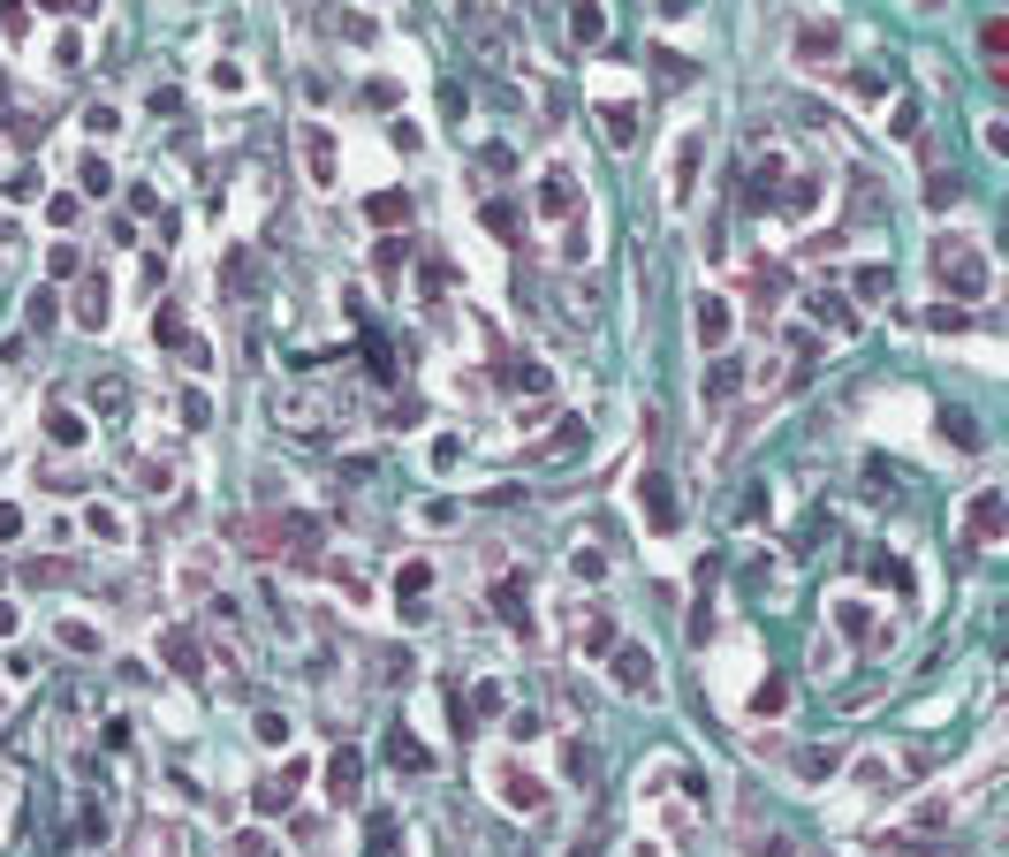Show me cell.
<instances>
[{"mask_svg":"<svg viewBox=\"0 0 1009 857\" xmlns=\"http://www.w3.org/2000/svg\"><path fill=\"white\" fill-rule=\"evenodd\" d=\"M782 705H790V684H782V676H767V684L752 690V713H759V721H774Z\"/></svg>","mask_w":1009,"mask_h":857,"instance_id":"cell-29","label":"cell"},{"mask_svg":"<svg viewBox=\"0 0 1009 857\" xmlns=\"http://www.w3.org/2000/svg\"><path fill=\"white\" fill-rule=\"evenodd\" d=\"M926 205H957V174H934L926 182Z\"/></svg>","mask_w":1009,"mask_h":857,"instance_id":"cell-54","label":"cell"},{"mask_svg":"<svg viewBox=\"0 0 1009 857\" xmlns=\"http://www.w3.org/2000/svg\"><path fill=\"white\" fill-rule=\"evenodd\" d=\"M15 623H23V615H15V607L0 600V638H15Z\"/></svg>","mask_w":1009,"mask_h":857,"instance_id":"cell-60","label":"cell"},{"mask_svg":"<svg viewBox=\"0 0 1009 857\" xmlns=\"http://www.w3.org/2000/svg\"><path fill=\"white\" fill-rule=\"evenodd\" d=\"M380 751H387V767H395V774H433V751H425L418 736H403V728H387V744H380Z\"/></svg>","mask_w":1009,"mask_h":857,"instance_id":"cell-12","label":"cell"},{"mask_svg":"<svg viewBox=\"0 0 1009 857\" xmlns=\"http://www.w3.org/2000/svg\"><path fill=\"white\" fill-rule=\"evenodd\" d=\"M84 130H92V137H115V130H122V114H115V107H92V114H84Z\"/></svg>","mask_w":1009,"mask_h":857,"instance_id":"cell-50","label":"cell"},{"mask_svg":"<svg viewBox=\"0 0 1009 857\" xmlns=\"http://www.w3.org/2000/svg\"><path fill=\"white\" fill-rule=\"evenodd\" d=\"M494 797H502L508 812H546V782H539L531 767H516V759L494 767Z\"/></svg>","mask_w":1009,"mask_h":857,"instance_id":"cell-2","label":"cell"},{"mask_svg":"<svg viewBox=\"0 0 1009 857\" xmlns=\"http://www.w3.org/2000/svg\"><path fill=\"white\" fill-rule=\"evenodd\" d=\"M608 653H615V690H630V698H661V668H653L646 645H608Z\"/></svg>","mask_w":1009,"mask_h":857,"instance_id":"cell-3","label":"cell"},{"mask_svg":"<svg viewBox=\"0 0 1009 857\" xmlns=\"http://www.w3.org/2000/svg\"><path fill=\"white\" fill-rule=\"evenodd\" d=\"M577 440H585V418H562V433H546L531 448V463H562V456H577Z\"/></svg>","mask_w":1009,"mask_h":857,"instance_id":"cell-21","label":"cell"},{"mask_svg":"<svg viewBox=\"0 0 1009 857\" xmlns=\"http://www.w3.org/2000/svg\"><path fill=\"white\" fill-rule=\"evenodd\" d=\"M228 850H236V857H281V850H274V835H266V828H243V835H236Z\"/></svg>","mask_w":1009,"mask_h":857,"instance_id":"cell-34","label":"cell"},{"mask_svg":"<svg viewBox=\"0 0 1009 857\" xmlns=\"http://www.w3.org/2000/svg\"><path fill=\"white\" fill-rule=\"evenodd\" d=\"M494 364H502V372H494L502 387H524V395H546V364H531V357H516V349H502Z\"/></svg>","mask_w":1009,"mask_h":857,"instance_id":"cell-14","label":"cell"},{"mask_svg":"<svg viewBox=\"0 0 1009 857\" xmlns=\"http://www.w3.org/2000/svg\"><path fill=\"white\" fill-rule=\"evenodd\" d=\"M577 645H585V653H608V645H615V623H608V607L577 615Z\"/></svg>","mask_w":1009,"mask_h":857,"instance_id":"cell-25","label":"cell"},{"mask_svg":"<svg viewBox=\"0 0 1009 857\" xmlns=\"http://www.w3.org/2000/svg\"><path fill=\"white\" fill-rule=\"evenodd\" d=\"M736 387H744V379H736V364H713V372H706V402H729Z\"/></svg>","mask_w":1009,"mask_h":857,"instance_id":"cell-36","label":"cell"},{"mask_svg":"<svg viewBox=\"0 0 1009 857\" xmlns=\"http://www.w3.org/2000/svg\"><path fill=\"white\" fill-rule=\"evenodd\" d=\"M364 213H372V228H410V197H403V190H380Z\"/></svg>","mask_w":1009,"mask_h":857,"instance_id":"cell-24","label":"cell"},{"mask_svg":"<svg viewBox=\"0 0 1009 857\" xmlns=\"http://www.w3.org/2000/svg\"><path fill=\"white\" fill-rule=\"evenodd\" d=\"M228 289H236V297H251V289H259V266H251V251H228Z\"/></svg>","mask_w":1009,"mask_h":857,"instance_id":"cell-33","label":"cell"},{"mask_svg":"<svg viewBox=\"0 0 1009 857\" xmlns=\"http://www.w3.org/2000/svg\"><path fill=\"white\" fill-rule=\"evenodd\" d=\"M8 197H15V205H31V197H38V174L15 168V174H8Z\"/></svg>","mask_w":1009,"mask_h":857,"instance_id":"cell-53","label":"cell"},{"mask_svg":"<svg viewBox=\"0 0 1009 857\" xmlns=\"http://www.w3.org/2000/svg\"><path fill=\"white\" fill-rule=\"evenodd\" d=\"M941 440H957V448H980V418H972V410H941Z\"/></svg>","mask_w":1009,"mask_h":857,"instance_id":"cell-27","label":"cell"},{"mask_svg":"<svg viewBox=\"0 0 1009 857\" xmlns=\"http://www.w3.org/2000/svg\"><path fill=\"white\" fill-rule=\"evenodd\" d=\"M456 23L471 31V46H479L487 61H502V53H508V23L494 15V8H479V0H464V8H456Z\"/></svg>","mask_w":1009,"mask_h":857,"instance_id":"cell-6","label":"cell"},{"mask_svg":"<svg viewBox=\"0 0 1009 857\" xmlns=\"http://www.w3.org/2000/svg\"><path fill=\"white\" fill-rule=\"evenodd\" d=\"M153 342H168V349L190 342V335H182V312H153Z\"/></svg>","mask_w":1009,"mask_h":857,"instance_id":"cell-40","label":"cell"},{"mask_svg":"<svg viewBox=\"0 0 1009 857\" xmlns=\"http://www.w3.org/2000/svg\"><path fill=\"white\" fill-rule=\"evenodd\" d=\"M53 638H61V645H69V653H99V630H92V623H61V630H53Z\"/></svg>","mask_w":1009,"mask_h":857,"instance_id":"cell-38","label":"cell"},{"mask_svg":"<svg viewBox=\"0 0 1009 857\" xmlns=\"http://www.w3.org/2000/svg\"><path fill=\"white\" fill-rule=\"evenodd\" d=\"M335 31L349 38V46H372V23H364V15H335Z\"/></svg>","mask_w":1009,"mask_h":857,"instance_id":"cell-52","label":"cell"},{"mask_svg":"<svg viewBox=\"0 0 1009 857\" xmlns=\"http://www.w3.org/2000/svg\"><path fill=\"white\" fill-rule=\"evenodd\" d=\"M76 190H84V197H107V190H115V168H107V160L92 153V160L76 168Z\"/></svg>","mask_w":1009,"mask_h":857,"instance_id":"cell-30","label":"cell"},{"mask_svg":"<svg viewBox=\"0 0 1009 857\" xmlns=\"http://www.w3.org/2000/svg\"><path fill=\"white\" fill-rule=\"evenodd\" d=\"M251 736H259V744H289V721H281V713H259Z\"/></svg>","mask_w":1009,"mask_h":857,"instance_id":"cell-45","label":"cell"},{"mask_svg":"<svg viewBox=\"0 0 1009 857\" xmlns=\"http://www.w3.org/2000/svg\"><path fill=\"white\" fill-rule=\"evenodd\" d=\"M107 319H115V297H107V281H99V274H92V281H84V289H76V327H92V335H99V327H107Z\"/></svg>","mask_w":1009,"mask_h":857,"instance_id":"cell-15","label":"cell"},{"mask_svg":"<svg viewBox=\"0 0 1009 857\" xmlns=\"http://www.w3.org/2000/svg\"><path fill=\"white\" fill-rule=\"evenodd\" d=\"M698 160H706V137L690 130V137L675 145V160H669V205L675 213H690V197H698Z\"/></svg>","mask_w":1009,"mask_h":857,"instance_id":"cell-4","label":"cell"},{"mask_svg":"<svg viewBox=\"0 0 1009 857\" xmlns=\"http://www.w3.org/2000/svg\"><path fill=\"white\" fill-rule=\"evenodd\" d=\"M84 523H92V539H107V546H122V539H130V523H122V509H92Z\"/></svg>","mask_w":1009,"mask_h":857,"instance_id":"cell-32","label":"cell"},{"mask_svg":"<svg viewBox=\"0 0 1009 857\" xmlns=\"http://www.w3.org/2000/svg\"><path fill=\"white\" fill-rule=\"evenodd\" d=\"M297 782H304V767H281L274 782H259V797H251V805H259V820H274V812H289V797H297Z\"/></svg>","mask_w":1009,"mask_h":857,"instance_id":"cell-16","label":"cell"},{"mask_svg":"<svg viewBox=\"0 0 1009 857\" xmlns=\"http://www.w3.org/2000/svg\"><path fill=\"white\" fill-rule=\"evenodd\" d=\"M46 8H61V0H46Z\"/></svg>","mask_w":1009,"mask_h":857,"instance_id":"cell-62","label":"cell"},{"mask_svg":"<svg viewBox=\"0 0 1009 857\" xmlns=\"http://www.w3.org/2000/svg\"><path fill=\"white\" fill-rule=\"evenodd\" d=\"M934 274H941V289H949L957 304H980V297H987V281H995L972 236H941V243H934Z\"/></svg>","mask_w":1009,"mask_h":857,"instance_id":"cell-1","label":"cell"},{"mask_svg":"<svg viewBox=\"0 0 1009 857\" xmlns=\"http://www.w3.org/2000/svg\"><path fill=\"white\" fill-rule=\"evenodd\" d=\"M69 577H76L69 562H31V584H69Z\"/></svg>","mask_w":1009,"mask_h":857,"instance_id":"cell-51","label":"cell"},{"mask_svg":"<svg viewBox=\"0 0 1009 857\" xmlns=\"http://www.w3.org/2000/svg\"><path fill=\"white\" fill-rule=\"evenodd\" d=\"M790 767H797V782H828V774H836V751H820V744H813V751H797Z\"/></svg>","mask_w":1009,"mask_h":857,"instance_id":"cell-31","label":"cell"},{"mask_svg":"<svg viewBox=\"0 0 1009 857\" xmlns=\"http://www.w3.org/2000/svg\"><path fill=\"white\" fill-rule=\"evenodd\" d=\"M364 857H395V812H372V850Z\"/></svg>","mask_w":1009,"mask_h":857,"instance_id":"cell-39","label":"cell"},{"mask_svg":"<svg viewBox=\"0 0 1009 857\" xmlns=\"http://www.w3.org/2000/svg\"><path fill=\"white\" fill-rule=\"evenodd\" d=\"M153 843H160V857H190V835H182V828H160Z\"/></svg>","mask_w":1009,"mask_h":857,"instance_id":"cell-57","label":"cell"},{"mask_svg":"<svg viewBox=\"0 0 1009 857\" xmlns=\"http://www.w3.org/2000/svg\"><path fill=\"white\" fill-rule=\"evenodd\" d=\"M569 577H585V584H600V577H608V554H592V546H577V554H569Z\"/></svg>","mask_w":1009,"mask_h":857,"instance_id":"cell-37","label":"cell"},{"mask_svg":"<svg viewBox=\"0 0 1009 857\" xmlns=\"http://www.w3.org/2000/svg\"><path fill=\"white\" fill-rule=\"evenodd\" d=\"M980 46H987V53H1009V23H1002V15L980 23Z\"/></svg>","mask_w":1009,"mask_h":857,"instance_id":"cell-47","label":"cell"},{"mask_svg":"<svg viewBox=\"0 0 1009 857\" xmlns=\"http://www.w3.org/2000/svg\"><path fill=\"white\" fill-rule=\"evenodd\" d=\"M638 509H646V523H653V531H675V494H669V479H661V471H646V479H638Z\"/></svg>","mask_w":1009,"mask_h":857,"instance_id":"cell-10","label":"cell"},{"mask_svg":"<svg viewBox=\"0 0 1009 857\" xmlns=\"http://www.w3.org/2000/svg\"><path fill=\"white\" fill-rule=\"evenodd\" d=\"M653 61H661V84H690V61H683V53H669V46H661Z\"/></svg>","mask_w":1009,"mask_h":857,"instance_id":"cell-48","label":"cell"},{"mask_svg":"<svg viewBox=\"0 0 1009 857\" xmlns=\"http://www.w3.org/2000/svg\"><path fill=\"white\" fill-rule=\"evenodd\" d=\"M160 653H168V668L182 676V684H197V676H205V653H197V638H190V630H160Z\"/></svg>","mask_w":1009,"mask_h":857,"instance_id":"cell-11","label":"cell"},{"mask_svg":"<svg viewBox=\"0 0 1009 857\" xmlns=\"http://www.w3.org/2000/svg\"><path fill=\"white\" fill-rule=\"evenodd\" d=\"M487 228H494V236H516V205H508V197L487 205Z\"/></svg>","mask_w":1009,"mask_h":857,"instance_id":"cell-49","label":"cell"},{"mask_svg":"<svg viewBox=\"0 0 1009 857\" xmlns=\"http://www.w3.org/2000/svg\"><path fill=\"white\" fill-rule=\"evenodd\" d=\"M539 213H546V220H577V182H569V168L539 174Z\"/></svg>","mask_w":1009,"mask_h":857,"instance_id":"cell-9","label":"cell"},{"mask_svg":"<svg viewBox=\"0 0 1009 857\" xmlns=\"http://www.w3.org/2000/svg\"><path fill=\"white\" fill-rule=\"evenodd\" d=\"M888 84H896V69H857V76H850V92H857V99H880Z\"/></svg>","mask_w":1009,"mask_h":857,"instance_id":"cell-35","label":"cell"},{"mask_svg":"<svg viewBox=\"0 0 1009 857\" xmlns=\"http://www.w3.org/2000/svg\"><path fill=\"white\" fill-rule=\"evenodd\" d=\"M782 289H790L782 266H752V297H782Z\"/></svg>","mask_w":1009,"mask_h":857,"instance_id":"cell-41","label":"cell"},{"mask_svg":"<svg viewBox=\"0 0 1009 857\" xmlns=\"http://www.w3.org/2000/svg\"><path fill=\"white\" fill-rule=\"evenodd\" d=\"M425 584H433L425 562H403V569H395V592H425Z\"/></svg>","mask_w":1009,"mask_h":857,"instance_id":"cell-44","label":"cell"},{"mask_svg":"<svg viewBox=\"0 0 1009 857\" xmlns=\"http://www.w3.org/2000/svg\"><path fill=\"white\" fill-rule=\"evenodd\" d=\"M600 130H608V145H638V107L630 99H608L600 107Z\"/></svg>","mask_w":1009,"mask_h":857,"instance_id":"cell-20","label":"cell"},{"mask_svg":"<svg viewBox=\"0 0 1009 857\" xmlns=\"http://www.w3.org/2000/svg\"><path fill=\"white\" fill-rule=\"evenodd\" d=\"M850 289H857L865 304H873V297H888V266H857V281H850Z\"/></svg>","mask_w":1009,"mask_h":857,"instance_id":"cell-42","label":"cell"},{"mask_svg":"<svg viewBox=\"0 0 1009 857\" xmlns=\"http://www.w3.org/2000/svg\"><path fill=\"white\" fill-rule=\"evenodd\" d=\"M494 615H502L516 638L539 630V623H531V584H524V577H502V584H494Z\"/></svg>","mask_w":1009,"mask_h":857,"instance_id":"cell-8","label":"cell"},{"mask_svg":"<svg viewBox=\"0 0 1009 857\" xmlns=\"http://www.w3.org/2000/svg\"><path fill=\"white\" fill-rule=\"evenodd\" d=\"M964 539H972V546H995V539H1002V486H980V494H972Z\"/></svg>","mask_w":1009,"mask_h":857,"instance_id":"cell-7","label":"cell"},{"mask_svg":"<svg viewBox=\"0 0 1009 857\" xmlns=\"http://www.w3.org/2000/svg\"><path fill=\"white\" fill-rule=\"evenodd\" d=\"M304 168H312V182H320V190H327V182H335V137H327V130H320V122H312V130H304Z\"/></svg>","mask_w":1009,"mask_h":857,"instance_id":"cell-19","label":"cell"},{"mask_svg":"<svg viewBox=\"0 0 1009 857\" xmlns=\"http://www.w3.org/2000/svg\"><path fill=\"white\" fill-rule=\"evenodd\" d=\"M836 623H842V638H850V645H857V638H873V607H865V600H842Z\"/></svg>","mask_w":1009,"mask_h":857,"instance_id":"cell-28","label":"cell"},{"mask_svg":"<svg viewBox=\"0 0 1009 857\" xmlns=\"http://www.w3.org/2000/svg\"><path fill=\"white\" fill-rule=\"evenodd\" d=\"M690 327H698V342H706V349H721V342H729V304H721V297H706Z\"/></svg>","mask_w":1009,"mask_h":857,"instance_id":"cell-22","label":"cell"},{"mask_svg":"<svg viewBox=\"0 0 1009 857\" xmlns=\"http://www.w3.org/2000/svg\"><path fill=\"white\" fill-rule=\"evenodd\" d=\"M836 53H842L836 23H805V31H797V61H805V69H828Z\"/></svg>","mask_w":1009,"mask_h":857,"instance_id":"cell-13","label":"cell"},{"mask_svg":"<svg viewBox=\"0 0 1009 857\" xmlns=\"http://www.w3.org/2000/svg\"><path fill=\"white\" fill-rule=\"evenodd\" d=\"M562 767H569V774H577V782H592V774H600V759H592V751H585V744H569V751H562Z\"/></svg>","mask_w":1009,"mask_h":857,"instance_id":"cell-46","label":"cell"},{"mask_svg":"<svg viewBox=\"0 0 1009 857\" xmlns=\"http://www.w3.org/2000/svg\"><path fill=\"white\" fill-rule=\"evenodd\" d=\"M759 857H797V843H790V835H767V843H759Z\"/></svg>","mask_w":1009,"mask_h":857,"instance_id":"cell-59","label":"cell"},{"mask_svg":"<svg viewBox=\"0 0 1009 857\" xmlns=\"http://www.w3.org/2000/svg\"><path fill=\"white\" fill-rule=\"evenodd\" d=\"M46 440H53V448H84V418H76V410H53V418H46Z\"/></svg>","mask_w":1009,"mask_h":857,"instance_id":"cell-26","label":"cell"},{"mask_svg":"<svg viewBox=\"0 0 1009 857\" xmlns=\"http://www.w3.org/2000/svg\"><path fill=\"white\" fill-rule=\"evenodd\" d=\"M569 38H577V46H600V38H608V8H600V0H569Z\"/></svg>","mask_w":1009,"mask_h":857,"instance_id":"cell-18","label":"cell"},{"mask_svg":"<svg viewBox=\"0 0 1009 857\" xmlns=\"http://www.w3.org/2000/svg\"><path fill=\"white\" fill-rule=\"evenodd\" d=\"M805 304H813V319H820V327H836V335H850V327H857V319H850V304H842L836 289H813Z\"/></svg>","mask_w":1009,"mask_h":857,"instance_id":"cell-23","label":"cell"},{"mask_svg":"<svg viewBox=\"0 0 1009 857\" xmlns=\"http://www.w3.org/2000/svg\"><path fill=\"white\" fill-rule=\"evenodd\" d=\"M418 418H425L418 395H395V402H387V425H418Z\"/></svg>","mask_w":1009,"mask_h":857,"instance_id":"cell-43","label":"cell"},{"mask_svg":"<svg viewBox=\"0 0 1009 857\" xmlns=\"http://www.w3.org/2000/svg\"><path fill=\"white\" fill-rule=\"evenodd\" d=\"M23 319H31V327H38V335H46V327H53V297H46V289H38V297H31V312H23Z\"/></svg>","mask_w":1009,"mask_h":857,"instance_id":"cell-56","label":"cell"},{"mask_svg":"<svg viewBox=\"0 0 1009 857\" xmlns=\"http://www.w3.org/2000/svg\"><path fill=\"white\" fill-rule=\"evenodd\" d=\"M53 274H84V251L76 243H53Z\"/></svg>","mask_w":1009,"mask_h":857,"instance_id":"cell-55","label":"cell"},{"mask_svg":"<svg viewBox=\"0 0 1009 857\" xmlns=\"http://www.w3.org/2000/svg\"><path fill=\"white\" fill-rule=\"evenodd\" d=\"M357 782H364V759H357V751H335V759H327V797H335V805H357Z\"/></svg>","mask_w":1009,"mask_h":857,"instance_id":"cell-17","label":"cell"},{"mask_svg":"<svg viewBox=\"0 0 1009 857\" xmlns=\"http://www.w3.org/2000/svg\"><path fill=\"white\" fill-rule=\"evenodd\" d=\"M15 531H23V509H15V502H0V539H15Z\"/></svg>","mask_w":1009,"mask_h":857,"instance_id":"cell-58","label":"cell"},{"mask_svg":"<svg viewBox=\"0 0 1009 857\" xmlns=\"http://www.w3.org/2000/svg\"><path fill=\"white\" fill-rule=\"evenodd\" d=\"M767 205H774V213H790V220H805V213L820 205V174L782 168V174H774V190H767Z\"/></svg>","mask_w":1009,"mask_h":857,"instance_id":"cell-5","label":"cell"},{"mask_svg":"<svg viewBox=\"0 0 1009 857\" xmlns=\"http://www.w3.org/2000/svg\"><path fill=\"white\" fill-rule=\"evenodd\" d=\"M524 8H546V0H524Z\"/></svg>","mask_w":1009,"mask_h":857,"instance_id":"cell-61","label":"cell"}]
</instances>
